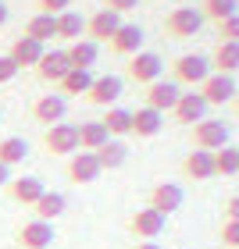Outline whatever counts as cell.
I'll return each mask as SVG.
<instances>
[{
	"mask_svg": "<svg viewBox=\"0 0 239 249\" xmlns=\"http://www.w3.org/2000/svg\"><path fill=\"white\" fill-rule=\"evenodd\" d=\"M64 50H68L72 68H79V71H89L100 57V43H93V39H75V43H68Z\"/></svg>",
	"mask_w": 239,
	"mask_h": 249,
	"instance_id": "cell-22",
	"label": "cell"
},
{
	"mask_svg": "<svg viewBox=\"0 0 239 249\" xmlns=\"http://www.w3.org/2000/svg\"><path fill=\"white\" fill-rule=\"evenodd\" d=\"M7 182H11V167L0 164V189H7Z\"/></svg>",
	"mask_w": 239,
	"mask_h": 249,
	"instance_id": "cell-40",
	"label": "cell"
},
{
	"mask_svg": "<svg viewBox=\"0 0 239 249\" xmlns=\"http://www.w3.org/2000/svg\"><path fill=\"white\" fill-rule=\"evenodd\" d=\"M72 71V61H68V50H47L40 57L36 64V75H40V82H50V86H58L61 78Z\"/></svg>",
	"mask_w": 239,
	"mask_h": 249,
	"instance_id": "cell-12",
	"label": "cell"
},
{
	"mask_svg": "<svg viewBox=\"0 0 239 249\" xmlns=\"http://www.w3.org/2000/svg\"><path fill=\"white\" fill-rule=\"evenodd\" d=\"M15 239H18L21 249H54V224L32 217V221H25V224L18 228Z\"/></svg>",
	"mask_w": 239,
	"mask_h": 249,
	"instance_id": "cell-8",
	"label": "cell"
},
{
	"mask_svg": "<svg viewBox=\"0 0 239 249\" xmlns=\"http://www.w3.org/2000/svg\"><path fill=\"white\" fill-rule=\"evenodd\" d=\"M15 75H18V64H15V61H11L7 53H4V57H0V86H7Z\"/></svg>",
	"mask_w": 239,
	"mask_h": 249,
	"instance_id": "cell-38",
	"label": "cell"
},
{
	"mask_svg": "<svg viewBox=\"0 0 239 249\" xmlns=\"http://www.w3.org/2000/svg\"><path fill=\"white\" fill-rule=\"evenodd\" d=\"M104 121V128L111 139H125V135H132V110H125V107H107V114L100 118Z\"/></svg>",
	"mask_w": 239,
	"mask_h": 249,
	"instance_id": "cell-23",
	"label": "cell"
},
{
	"mask_svg": "<svg viewBox=\"0 0 239 249\" xmlns=\"http://www.w3.org/2000/svg\"><path fill=\"white\" fill-rule=\"evenodd\" d=\"M161 75H164V61H161V53H154V50H139V53H132V57H129V78H132V82L150 86V82H157Z\"/></svg>",
	"mask_w": 239,
	"mask_h": 249,
	"instance_id": "cell-4",
	"label": "cell"
},
{
	"mask_svg": "<svg viewBox=\"0 0 239 249\" xmlns=\"http://www.w3.org/2000/svg\"><path fill=\"white\" fill-rule=\"evenodd\" d=\"M118 29H121V15H115L107 7H100L93 18H86V39H93V43H111Z\"/></svg>",
	"mask_w": 239,
	"mask_h": 249,
	"instance_id": "cell-11",
	"label": "cell"
},
{
	"mask_svg": "<svg viewBox=\"0 0 239 249\" xmlns=\"http://www.w3.org/2000/svg\"><path fill=\"white\" fill-rule=\"evenodd\" d=\"M182 175L189 182H207L214 178V153L211 150H189L186 160H182Z\"/></svg>",
	"mask_w": 239,
	"mask_h": 249,
	"instance_id": "cell-18",
	"label": "cell"
},
{
	"mask_svg": "<svg viewBox=\"0 0 239 249\" xmlns=\"http://www.w3.org/2000/svg\"><path fill=\"white\" fill-rule=\"evenodd\" d=\"M225 221H239V192L225 199Z\"/></svg>",
	"mask_w": 239,
	"mask_h": 249,
	"instance_id": "cell-39",
	"label": "cell"
},
{
	"mask_svg": "<svg viewBox=\"0 0 239 249\" xmlns=\"http://www.w3.org/2000/svg\"><path fill=\"white\" fill-rule=\"evenodd\" d=\"M100 160H97V153H89V150H79L68 157V182H75V185H89V182H97L100 178Z\"/></svg>",
	"mask_w": 239,
	"mask_h": 249,
	"instance_id": "cell-10",
	"label": "cell"
},
{
	"mask_svg": "<svg viewBox=\"0 0 239 249\" xmlns=\"http://www.w3.org/2000/svg\"><path fill=\"white\" fill-rule=\"evenodd\" d=\"M107 11H115V15H129V11L139 7V0H104Z\"/></svg>",
	"mask_w": 239,
	"mask_h": 249,
	"instance_id": "cell-37",
	"label": "cell"
},
{
	"mask_svg": "<svg viewBox=\"0 0 239 249\" xmlns=\"http://www.w3.org/2000/svg\"><path fill=\"white\" fill-rule=\"evenodd\" d=\"M107 139H111V135H107V128H104V121H82V124H79V150L97 153Z\"/></svg>",
	"mask_w": 239,
	"mask_h": 249,
	"instance_id": "cell-26",
	"label": "cell"
},
{
	"mask_svg": "<svg viewBox=\"0 0 239 249\" xmlns=\"http://www.w3.org/2000/svg\"><path fill=\"white\" fill-rule=\"evenodd\" d=\"M58 39H64V43L86 39V18L79 15V11H64V15H58Z\"/></svg>",
	"mask_w": 239,
	"mask_h": 249,
	"instance_id": "cell-27",
	"label": "cell"
},
{
	"mask_svg": "<svg viewBox=\"0 0 239 249\" xmlns=\"http://www.w3.org/2000/svg\"><path fill=\"white\" fill-rule=\"evenodd\" d=\"M125 157H129V146H125L121 139H107V142L97 150V160H100V167H104V171H115V167H121Z\"/></svg>",
	"mask_w": 239,
	"mask_h": 249,
	"instance_id": "cell-29",
	"label": "cell"
},
{
	"mask_svg": "<svg viewBox=\"0 0 239 249\" xmlns=\"http://www.w3.org/2000/svg\"><path fill=\"white\" fill-rule=\"evenodd\" d=\"M232 107H236V114H239V93H236V100H232Z\"/></svg>",
	"mask_w": 239,
	"mask_h": 249,
	"instance_id": "cell-43",
	"label": "cell"
},
{
	"mask_svg": "<svg viewBox=\"0 0 239 249\" xmlns=\"http://www.w3.org/2000/svg\"><path fill=\"white\" fill-rule=\"evenodd\" d=\"M111 50L121 53V57L139 53V50H143V29L132 25V21H121V29L115 32V39H111Z\"/></svg>",
	"mask_w": 239,
	"mask_h": 249,
	"instance_id": "cell-20",
	"label": "cell"
},
{
	"mask_svg": "<svg viewBox=\"0 0 239 249\" xmlns=\"http://www.w3.org/2000/svg\"><path fill=\"white\" fill-rule=\"evenodd\" d=\"M193 142H197V150L218 153L221 146H229V124L214 121V118H203L200 124H193Z\"/></svg>",
	"mask_w": 239,
	"mask_h": 249,
	"instance_id": "cell-5",
	"label": "cell"
},
{
	"mask_svg": "<svg viewBox=\"0 0 239 249\" xmlns=\"http://www.w3.org/2000/svg\"><path fill=\"white\" fill-rule=\"evenodd\" d=\"M214 175H221V178L239 175V146H221L214 153Z\"/></svg>",
	"mask_w": 239,
	"mask_h": 249,
	"instance_id": "cell-32",
	"label": "cell"
},
{
	"mask_svg": "<svg viewBox=\"0 0 239 249\" xmlns=\"http://www.w3.org/2000/svg\"><path fill=\"white\" fill-rule=\"evenodd\" d=\"M43 53H47V47H43V43H36V39H29V36H18L15 43H11L7 57L15 61V64H18V71H21V68H36Z\"/></svg>",
	"mask_w": 239,
	"mask_h": 249,
	"instance_id": "cell-19",
	"label": "cell"
},
{
	"mask_svg": "<svg viewBox=\"0 0 239 249\" xmlns=\"http://www.w3.org/2000/svg\"><path fill=\"white\" fill-rule=\"evenodd\" d=\"M164 224H168L164 213H157L154 207H143V210H136L132 217H129V231H132L139 242H154L157 235L164 231Z\"/></svg>",
	"mask_w": 239,
	"mask_h": 249,
	"instance_id": "cell-6",
	"label": "cell"
},
{
	"mask_svg": "<svg viewBox=\"0 0 239 249\" xmlns=\"http://www.w3.org/2000/svg\"><path fill=\"white\" fill-rule=\"evenodd\" d=\"M4 21H7V4L0 0V25H4Z\"/></svg>",
	"mask_w": 239,
	"mask_h": 249,
	"instance_id": "cell-42",
	"label": "cell"
},
{
	"mask_svg": "<svg viewBox=\"0 0 239 249\" xmlns=\"http://www.w3.org/2000/svg\"><path fill=\"white\" fill-rule=\"evenodd\" d=\"M121 89H125V82L118 75H100V78H93L86 100H89V104H97V107H115L118 96H121Z\"/></svg>",
	"mask_w": 239,
	"mask_h": 249,
	"instance_id": "cell-14",
	"label": "cell"
},
{
	"mask_svg": "<svg viewBox=\"0 0 239 249\" xmlns=\"http://www.w3.org/2000/svg\"><path fill=\"white\" fill-rule=\"evenodd\" d=\"M68 210V199H64V192H43V196L36 199V207H32V213H36L40 221H58L61 213Z\"/></svg>",
	"mask_w": 239,
	"mask_h": 249,
	"instance_id": "cell-24",
	"label": "cell"
},
{
	"mask_svg": "<svg viewBox=\"0 0 239 249\" xmlns=\"http://www.w3.org/2000/svg\"><path fill=\"white\" fill-rule=\"evenodd\" d=\"M132 249H161V246H157V242H136Z\"/></svg>",
	"mask_w": 239,
	"mask_h": 249,
	"instance_id": "cell-41",
	"label": "cell"
},
{
	"mask_svg": "<svg viewBox=\"0 0 239 249\" xmlns=\"http://www.w3.org/2000/svg\"><path fill=\"white\" fill-rule=\"evenodd\" d=\"M43 182L40 178H32V175H21V178H11L7 182V196L18 203V207H36V199L43 196Z\"/></svg>",
	"mask_w": 239,
	"mask_h": 249,
	"instance_id": "cell-17",
	"label": "cell"
},
{
	"mask_svg": "<svg viewBox=\"0 0 239 249\" xmlns=\"http://www.w3.org/2000/svg\"><path fill=\"white\" fill-rule=\"evenodd\" d=\"M161 128H164V114H161V110H154L146 104L139 110H132V135H139V139H154Z\"/></svg>",
	"mask_w": 239,
	"mask_h": 249,
	"instance_id": "cell-21",
	"label": "cell"
},
{
	"mask_svg": "<svg viewBox=\"0 0 239 249\" xmlns=\"http://www.w3.org/2000/svg\"><path fill=\"white\" fill-rule=\"evenodd\" d=\"M43 146H47L54 157H72V153H79V124H68V121L50 124V128L43 132Z\"/></svg>",
	"mask_w": 239,
	"mask_h": 249,
	"instance_id": "cell-2",
	"label": "cell"
},
{
	"mask_svg": "<svg viewBox=\"0 0 239 249\" xmlns=\"http://www.w3.org/2000/svg\"><path fill=\"white\" fill-rule=\"evenodd\" d=\"M175 71V82L179 86H203L211 75V61L203 57V53H182V57L172 64Z\"/></svg>",
	"mask_w": 239,
	"mask_h": 249,
	"instance_id": "cell-1",
	"label": "cell"
},
{
	"mask_svg": "<svg viewBox=\"0 0 239 249\" xmlns=\"http://www.w3.org/2000/svg\"><path fill=\"white\" fill-rule=\"evenodd\" d=\"M221 246L239 249V221H225L221 224Z\"/></svg>",
	"mask_w": 239,
	"mask_h": 249,
	"instance_id": "cell-34",
	"label": "cell"
},
{
	"mask_svg": "<svg viewBox=\"0 0 239 249\" xmlns=\"http://www.w3.org/2000/svg\"><path fill=\"white\" fill-rule=\"evenodd\" d=\"M29 157V142L21 139V135H4L0 139V164H7V167H15L21 164Z\"/></svg>",
	"mask_w": 239,
	"mask_h": 249,
	"instance_id": "cell-30",
	"label": "cell"
},
{
	"mask_svg": "<svg viewBox=\"0 0 239 249\" xmlns=\"http://www.w3.org/2000/svg\"><path fill=\"white\" fill-rule=\"evenodd\" d=\"M218 29H221V39H225V43H239V15L225 18Z\"/></svg>",
	"mask_w": 239,
	"mask_h": 249,
	"instance_id": "cell-36",
	"label": "cell"
},
{
	"mask_svg": "<svg viewBox=\"0 0 239 249\" xmlns=\"http://www.w3.org/2000/svg\"><path fill=\"white\" fill-rule=\"evenodd\" d=\"M164 29H168V36H175V39H189L203 29V11L200 7H175L172 15L164 18Z\"/></svg>",
	"mask_w": 239,
	"mask_h": 249,
	"instance_id": "cell-3",
	"label": "cell"
},
{
	"mask_svg": "<svg viewBox=\"0 0 239 249\" xmlns=\"http://www.w3.org/2000/svg\"><path fill=\"white\" fill-rule=\"evenodd\" d=\"M203 18H211V21H221L225 18H232V15H239V0H203Z\"/></svg>",
	"mask_w": 239,
	"mask_h": 249,
	"instance_id": "cell-33",
	"label": "cell"
},
{
	"mask_svg": "<svg viewBox=\"0 0 239 249\" xmlns=\"http://www.w3.org/2000/svg\"><path fill=\"white\" fill-rule=\"evenodd\" d=\"M25 36L47 47L50 39H58V18H54V15H32L29 25H25Z\"/></svg>",
	"mask_w": 239,
	"mask_h": 249,
	"instance_id": "cell-25",
	"label": "cell"
},
{
	"mask_svg": "<svg viewBox=\"0 0 239 249\" xmlns=\"http://www.w3.org/2000/svg\"><path fill=\"white\" fill-rule=\"evenodd\" d=\"M64 114H68V100L61 93H47V96H40L36 104H32V118L40 124H47V128L50 124H61Z\"/></svg>",
	"mask_w": 239,
	"mask_h": 249,
	"instance_id": "cell-15",
	"label": "cell"
},
{
	"mask_svg": "<svg viewBox=\"0 0 239 249\" xmlns=\"http://www.w3.org/2000/svg\"><path fill=\"white\" fill-rule=\"evenodd\" d=\"M182 199H186V192H182V185H175V182H157L154 189H150V203L146 207H154L157 213H175L179 207H182Z\"/></svg>",
	"mask_w": 239,
	"mask_h": 249,
	"instance_id": "cell-13",
	"label": "cell"
},
{
	"mask_svg": "<svg viewBox=\"0 0 239 249\" xmlns=\"http://www.w3.org/2000/svg\"><path fill=\"white\" fill-rule=\"evenodd\" d=\"M58 86H61V96H86L89 86H93V71H79V68H72Z\"/></svg>",
	"mask_w": 239,
	"mask_h": 249,
	"instance_id": "cell-31",
	"label": "cell"
},
{
	"mask_svg": "<svg viewBox=\"0 0 239 249\" xmlns=\"http://www.w3.org/2000/svg\"><path fill=\"white\" fill-rule=\"evenodd\" d=\"M236 78L232 75H221V71H211L207 82L200 86V96L207 100V107H221V104H232L236 100Z\"/></svg>",
	"mask_w": 239,
	"mask_h": 249,
	"instance_id": "cell-7",
	"label": "cell"
},
{
	"mask_svg": "<svg viewBox=\"0 0 239 249\" xmlns=\"http://www.w3.org/2000/svg\"><path fill=\"white\" fill-rule=\"evenodd\" d=\"M172 118H175L179 124H200L203 118H207V100L200 96V89H197V93H182V96H179Z\"/></svg>",
	"mask_w": 239,
	"mask_h": 249,
	"instance_id": "cell-16",
	"label": "cell"
},
{
	"mask_svg": "<svg viewBox=\"0 0 239 249\" xmlns=\"http://www.w3.org/2000/svg\"><path fill=\"white\" fill-rule=\"evenodd\" d=\"M211 68H214V71H221V75L239 71V43H225V39H221L218 47H214Z\"/></svg>",
	"mask_w": 239,
	"mask_h": 249,
	"instance_id": "cell-28",
	"label": "cell"
},
{
	"mask_svg": "<svg viewBox=\"0 0 239 249\" xmlns=\"http://www.w3.org/2000/svg\"><path fill=\"white\" fill-rule=\"evenodd\" d=\"M64 11H72V0H40V15H64Z\"/></svg>",
	"mask_w": 239,
	"mask_h": 249,
	"instance_id": "cell-35",
	"label": "cell"
},
{
	"mask_svg": "<svg viewBox=\"0 0 239 249\" xmlns=\"http://www.w3.org/2000/svg\"><path fill=\"white\" fill-rule=\"evenodd\" d=\"M179 96H182V89H179L175 78H157V82H150V86H146V93H143L146 107L161 110V114H164V110H175Z\"/></svg>",
	"mask_w": 239,
	"mask_h": 249,
	"instance_id": "cell-9",
	"label": "cell"
}]
</instances>
